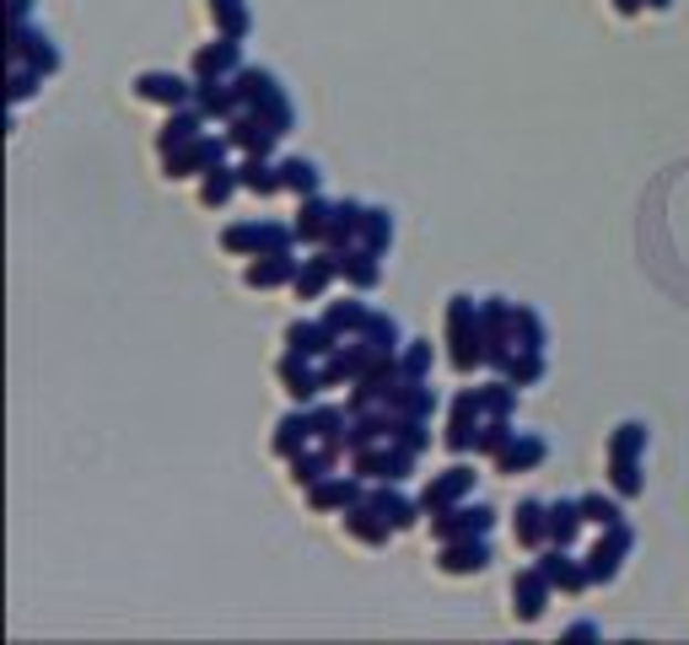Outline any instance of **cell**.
Wrapping results in <instances>:
<instances>
[{
	"label": "cell",
	"mask_w": 689,
	"mask_h": 645,
	"mask_svg": "<svg viewBox=\"0 0 689 645\" xmlns=\"http://www.w3.org/2000/svg\"><path fill=\"white\" fill-rule=\"evenodd\" d=\"M539 570H544V575H550V586H555V592H566V598H576V592H587V586H593L587 560H576L566 543H550V549H539Z\"/></svg>",
	"instance_id": "13"
},
{
	"label": "cell",
	"mask_w": 689,
	"mask_h": 645,
	"mask_svg": "<svg viewBox=\"0 0 689 645\" xmlns=\"http://www.w3.org/2000/svg\"><path fill=\"white\" fill-rule=\"evenodd\" d=\"M238 92H243V108H253V114H264V119L275 124V135H291V97H285V86L275 71H238Z\"/></svg>",
	"instance_id": "4"
},
{
	"label": "cell",
	"mask_w": 689,
	"mask_h": 645,
	"mask_svg": "<svg viewBox=\"0 0 689 645\" xmlns=\"http://www.w3.org/2000/svg\"><path fill=\"white\" fill-rule=\"evenodd\" d=\"M383 409H394L399 420H431L437 414V393H431L426 377H409L405 388L394 393V403H383Z\"/></svg>",
	"instance_id": "33"
},
{
	"label": "cell",
	"mask_w": 689,
	"mask_h": 645,
	"mask_svg": "<svg viewBox=\"0 0 689 645\" xmlns=\"http://www.w3.org/2000/svg\"><path fill=\"white\" fill-rule=\"evenodd\" d=\"M227 151H232V135H195L189 146H178V151H167L163 157V172L167 178H200L205 167H216V161H227Z\"/></svg>",
	"instance_id": "6"
},
{
	"label": "cell",
	"mask_w": 689,
	"mask_h": 645,
	"mask_svg": "<svg viewBox=\"0 0 689 645\" xmlns=\"http://www.w3.org/2000/svg\"><path fill=\"white\" fill-rule=\"evenodd\" d=\"M641 452H647V425L641 420H625V425H614V436H608V484H614V495L619 500H630V495H641Z\"/></svg>",
	"instance_id": "2"
},
{
	"label": "cell",
	"mask_w": 689,
	"mask_h": 645,
	"mask_svg": "<svg viewBox=\"0 0 689 645\" xmlns=\"http://www.w3.org/2000/svg\"><path fill=\"white\" fill-rule=\"evenodd\" d=\"M582 527H587V517H582V495H576V500H550V543L576 549Z\"/></svg>",
	"instance_id": "37"
},
{
	"label": "cell",
	"mask_w": 689,
	"mask_h": 645,
	"mask_svg": "<svg viewBox=\"0 0 689 645\" xmlns=\"http://www.w3.org/2000/svg\"><path fill=\"white\" fill-rule=\"evenodd\" d=\"M501 377H507L512 388H533V382H544V350H512L507 366H501Z\"/></svg>",
	"instance_id": "44"
},
{
	"label": "cell",
	"mask_w": 689,
	"mask_h": 645,
	"mask_svg": "<svg viewBox=\"0 0 689 645\" xmlns=\"http://www.w3.org/2000/svg\"><path fill=\"white\" fill-rule=\"evenodd\" d=\"M39 86H43V71H33V65H11V103H28Z\"/></svg>",
	"instance_id": "50"
},
{
	"label": "cell",
	"mask_w": 689,
	"mask_h": 645,
	"mask_svg": "<svg viewBox=\"0 0 689 645\" xmlns=\"http://www.w3.org/2000/svg\"><path fill=\"white\" fill-rule=\"evenodd\" d=\"M275 377H281L285 399H296L302 409L324 393V361L319 356H302V350H285L281 361H275Z\"/></svg>",
	"instance_id": "8"
},
{
	"label": "cell",
	"mask_w": 689,
	"mask_h": 645,
	"mask_svg": "<svg viewBox=\"0 0 689 645\" xmlns=\"http://www.w3.org/2000/svg\"><path fill=\"white\" fill-rule=\"evenodd\" d=\"M480 328H486V366H507V356L518 350V334H512V302L507 296H480Z\"/></svg>",
	"instance_id": "7"
},
{
	"label": "cell",
	"mask_w": 689,
	"mask_h": 645,
	"mask_svg": "<svg viewBox=\"0 0 689 645\" xmlns=\"http://www.w3.org/2000/svg\"><path fill=\"white\" fill-rule=\"evenodd\" d=\"M334 258H340V281L351 285V290H377V281H383V264H377V258H383V253H372V247L356 242V247H345V253H334Z\"/></svg>",
	"instance_id": "28"
},
{
	"label": "cell",
	"mask_w": 689,
	"mask_h": 645,
	"mask_svg": "<svg viewBox=\"0 0 689 645\" xmlns=\"http://www.w3.org/2000/svg\"><path fill=\"white\" fill-rule=\"evenodd\" d=\"M362 215H366V204H362V200H340V204H334V226H328V242H324V247H334V253L356 247V242H362Z\"/></svg>",
	"instance_id": "36"
},
{
	"label": "cell",
	"mask_w": 689,
	"mask_h": 645,
	"mask_svg": "<svg viewBox=\"0 0 689 645\" xmlns=\"http://www.w3.org/2000/svg\"><path fill=\"white\" fill-rule=\"evenodd\" d=\"M238 178H243L248 194H259V200H270V194H281V189H285V183H281V161H270V157H248L243 167H238Z\"/></svg>",
	"instance_id": "39"
},
{
	"label": "cell",
	"mask_w": 689,
	"mask_h": 645,
	"mask_svg": "<svg viewBox=\"0 0 689 645\" xmlns=\"http://www.w3.org/2000/svg\"><path fill=\"white\" fill-rule=\"evenodd\" d=\"M447 345H452V371H474L486 366V328H480V302L469 290L447 296Z\"/></svg>",
	"instance_id": "1"
},
{
	"label": "cell",
	"mask_w": 689,
	"mask_h": 645,
	"mask_svg": "<svg viewBox=\"0 0 689 645\" xmlns=\"http://www.w3.org/2000/svg\"><path fill=\"white\" fill-rule=\"evenodd\" d=\"M366 500H372V506H377V511H383L388 522L399 527V532H405V527H415L420 517H426V511H420V500H409L399 484H377V489H366Z\"/></svg>",
	"instance_id": "30"
},
{
	"label": "cell",
	"mask_w": 689,
	"mask_h": 645,
	"mask_svg": "<svg viewBox=\"0 0 689 645\" xmlns=\"http://www.w3.org/2000/svg\"><path fill=\"white\" fill-rule=\"evenodd\" d=\"M243 189V178H238V167L232 161H216V167H205L200 172V204L205 210H221V204L232 200Z\"/></svg>",
	"instance_id": "34"
},
{
	"label": "cell",
	"mask_w": 689,
	"mask_h": 645,
	"mask_svg": "<svg viewBox=\"0 0 689 645\" xmlns=\"http://www.w3.org/2000/svg\"><path fill=\"white\" fill-rule=\"evenodd\" d=\"M28 11H33V0H11V28H22V22H28Z\"/></svg>",
	"instance_id": "51"
},
{
	"label": "cell",
	"mask_w": 689,
	"mask_h": 645,
	"mask_svg": "<svg viewBox=\"0 0 689 645\" xmlns=\"http://www.w3.org/2000/svg\"><path fill=\"white\" fill-rule=\"evenodd\" d=\"M334 281H340V258H334V247H324V253L302 258V269H296L291 290H296V302H324V290Z\"/></svg>",
	"instance_id": "20"
},
{
	"label": "cell",
	"mask_w": 689,
	"mask_h": 645,
	"mask_svg": "<svg viewBox=\"0 0 689 645\" xmlns=\"http://www.w3.org/2000/svg\"><path fill=\"white\" fill-rule=\"evenodd\" d=\"M614 11H619V17H636V11H647V0H614Z\"/></svg>",
	"instance_id": "52"
},
{
	"label": "cell",
	"mask_w": 689,
	"mask_h": 645,
	"mask_svg": "<svg viewBox=\"0 0 689 645\" xmlns=\"http://www.w3.org/2000/svg\"><path fill=\"white\" fill-rule=\"evenodd\" d=\"M362 495H366L362 474H328V479H319L307 489V506H313V511H351Z\"/></svg>",
	"instance_id": "18"
},
{
	"label": "cell",
	"mask_w": 689,
	"mask_h": 645,
	"mask_svg": "<svg viewBox=\"0 0 689 645\" xmlns=\"http://www.w3.org/2000/svg\"><path fill=\"white\" fill-rule=\"evenodd\" d=\"M636 549V532L625 522H614L604 527V538L587 549V575H593V586H608L614 575H619V564H625V554Z\"/></svg>",
	"instance_id": "11"
},
{
	"label": "cell",
	"mask_w": 689,
	"mask_h": 645,
	"mask_svg": "<svg viewBox=\"0 0 689 645\" xmlns=\"http://www.w3.org/2000/svg\"><path fill=\"white\" fill-rule=\"evenodd\" d=\"M296 269H302V258H291V253H259V258H248L243 285L248 290H275V285L296 281Z\"/></svg>",
	"instance_id": "25"
},
{
	"label": "cell",
	"mask_w": 689,
	"mask_h": 645,
	"mask_svg": "<svg viewBox=\"0 0 689 645\" xmlns=\"http://www.w3.org/2000/svg\"><path fill=\"white\" fill-rule=\"evenodd\" d=\"M195 135H205V114L195 108V103H184V108H167L163 129H157V151H178V146H189Z\"/></svg>",
	"instance_id": "27"
},
{
	"label": "cell",
	"mask_w": 689,
	"mask_h": 645,
	"mask_svg": "<svg viewBox=\"0 0 689 645\" xmlns=\"http://www.w3.org/2000/svg\"><path fill=\"white\" fill-rule=\"evenodd\" d=\"M340 452H345V446H334V442L302 446V452L291 457V484H296V489H313L319 479H328V474H334V463H340Z\"/></svg>",
	"instance_id": "22"
},
{
	"label": "cell",
	"mask_w": 689,
	"mask_h": 645,
	"mask_svg": "<svg viewBox=\"0 0 689 645\" xmlns=\"http://www.w3.org/2000/svg\"><path fill=\"white\" fill-rule=\"evenodd\" d=\"M490 522H495V511L490 506H469V500H458V506H447V511H437L431 517V538L437 543H458V538H486Z\"/></svg>",
	"instance_id": "9"
},
{
	"label": "cell",
	"mask_w": 689,
	"mask_h": 645,
	"mask_svg": "<svg viewBox=\"0 0 689 645\" xmlns=\"http://www.w3.org/2000/svg\"><path fill=\"white\" fill-rule=\"evenodd\" d=\"M195 108H200L205 119H232V114H243V92H238V76L195 81Z\"/></svg>",
	"instance_id": "19"
},
{
	"label": "cell",
	"mask_w": 689,
	"mask_h": 645,
	"mask_svg": "<svg viewBox=\"0 0 689 645\" xmlns=\"http://www.w3.org/2000/svg\"><path fill=\"white\" fill-rule=\"evenodd\" d=\"M550 592H555V586H550V575H544L539 564H533V570H518V575H512V613H518L523 624H533V618L544 613V603H550Z\"/></svg>",
	"instance_id": "23"
},
{
	"label": "cell",
	"mask_w": 689,
	"mask_h": 645,
	"mask_svg": "<svg viewBox=\"0 0 689 645\" xmlns=\"http://www.w3.org/2000/svg\"><path fill=\"white\" fill-rule=\"evenodd\" d=\"M486 564H490L486 538H458V543H442V554H437V570H442V575H480Z\"/></svg>",
	"instance_id": "26"
},
{
	"label": "cell",
	"mask_w": 689,
	"mask_h": 645,
	"mask_svg": "<svg viewBox=\"0 0 689 645\" xmlns=\"http://www.w3.org/2000/svg\"><path fill=\"white\" fill-rule=\"evenodd\" d=\"M345 532H351V538H362V543H372V549H377V543H388V538H394V532H399V527L388 522V517H383V511H377V506H372V500H356V506H351V511H345Z\"/></svg>",
	"instance_id": "29"
},
{
	"label": "cell",
	"mask_w": 689,
	"mask_h": 645,
	"mask_svg": "<svg viewBox=\"0 0 689 645\" xmlns=\"http://www.w3.org/2000/svg\"><path fill=\"white\" fill-rule=\"evenodd\" d=\"M512 538L523 543V549H544L550 543V506L544 500H518V517H512Z\"/></svg>",
	"instance_id": "32"
},
{
	"label": "cell",
	"mask_w": 689,
	"mask_h": 645,
	"mask_svg": "<svg viewBox=\"0 0 689 645\" xmlns=\"http://www.w3.org/2000/svg\"><path fill=\"white\" fill-rule=\"evenodd\" d=\"M399 361H405L409 377H431V339H405Z\"/></svg>",
	"instance_id": "49"
},
{
	"label": "cell",
	"mask_w": 689,
	"mask_h": 645,
	"mask_svg": "<svg viewBox=\"0 0 689 645\" xmlns=\"http://www.w3.org/2000/svg\"><path fill=\"white\" fill-rule=\"evenodd\" d=\"M340 345H345V339H340L324 318H296L291 328H285V350H302V356H319V361L334 356Z\"/></svg>",
	"instance_id": "24"
},
{
	"label": "cell",
	"mask_w": 689,
	"mask_h": 645,
	"mask_svg": "<svg viewBox=\"0 0 689 645\" xmlns=\"http://www.w3.org/2000/svg\"><path fill=\"white\" fill-rule=\"evenodd\" d=\"M469 495H474V468H469V463H452V468H442L437 479L420 489V511L437 517V511L458 506V500H469Z\"/></svg>",
	"instance_id": "12"
},
{
	"label": "cell",
	"mask_w": 689,
	"mask_h": 645,
	"mask_svg": "<svg viewBox=\"0 0 689 645\" xmlns=\"http://www.w3.org/2000/svg\"><path fill=\"white\" fill-rule=\"evenodd\" d=\"M486 403H480V388H463L452 409H447V452H474V436H480V425H486Z\"/></svg>",
	"instance_id": "10"
},
{
	"label": "cell",
	"mask_w": 689,
	"mask_h": 645,
	"mask_svg": "<svg viewBox=\"0 0 689 645\" xmlns=\"http://www.w3.org/2000/svg\"><path fill=\"white\" fill-rule=\"evenodd\" d=\"M11 65H33L43 76H54L60 71V49L49 43V33L22 22V28H11Z\"/></svg>",
	"instance_id": "16"
},
{
	"label": "cell",
	"mask_w": 689,
	"mask_h": 645,
	"mask_svg": "<svg viewBox=\"0 0 689 645\" xmlns=\"http://www.w3.org/2000/svg\"><path fill=\"white\" fill-rule=\"evenodd\" d=\"M227 135H232V146L238 151H248V157H270L275 151V124L264 119V114H253V108H243V114H232L227 119Z\"/></svg>",
	"instance_id": "17"
},
{
	"label": "cell",
	"mask_w": 689,
	"mask_h": 645,
	"mask_svg": "<svg viewBox=\"0 0 689 645\" xmlns=\"http://www.w3.org/2000/svg\"><path fill=\"white\" fill-rule=\"evenodd\" d=\"M296 226H281V221H238L221 232V247L238 253V258H259V253H291L296 247Z\"/></svg>",
	"instance_id": "5"
},
{
	"label": "cell",
	"mask_w": 689,
	"mask_h": 645,
	"mask_svg": "<svg viewBox=\"0 0 689 645\" xmlns=\"http://www.w3.org/2000/svg\"><path fill=\"white\" fill-rule=\"evenodd\" d=\"M372 318V307L366 302H356V296H345V302H328L324 307V322L340 334V339H351V334H362V322Z\"/></svg>",
	"instance_id": "43"
},
{
	"label": "cell",
	"mask_w": 689,
	"mask_h": 645,
	"mask_svg": "<svg viewBox=\"0 0 689 645\" xmlns=\"http://www.w3.org/2000/svg\"><path fill=\"white\" fill-rule=\"evenodd\" d=\"M351 339L372 345L377 356H399V350H405V334H399V322L388 318V313H372V318L362 322V334H351Z\"/></svg>",
	"instance_id": "38"
},
{
	"label": "cell",
	"mask_w": 689,
	"mask_h": 645,
	"mask_svg": "<svg viewBox=\"0 0 689 645\" xmlns=\"http://www.w3.org/2000/svg\"><path fill=\"white\" fill-rule=\"evenodd\" d=\"M238 71H243V39H227V33H216V43H205L200 54H195V65H189L195 81L238 76Z\"/></svg>",
	"instance_id": "15"
},
{
	"label": "cell",
	"mask_w": 689,
	"mask_h": 645,
	"mask_svg": "<svg viewBox=\"0 0 689 645\" xmlns=\"http://www.w3.org/2000/svg\"><path fill=\"white\" fill-rule=\"evenodd\" d=\"M544 457H550V442H544V436H533V431H518V436L501 446L490 463H495V474H533Z\"/></svg>",
	"instance_id": "21"
},
{
	"label": "cell",
	"mask_w": 689,
	"mask_h": 645,
	"mask_svg": "<svg viewBox=\"0 0 689 645\" xmlns=\"http://www.w3.org/2000/svg\"><path fill=\"white\" fill-rule=\"evenodd\" d=\"M512 436H518V431H512V414H490L486 425H480V436H474V452H480V457H495Z\"/></svg>",
	"instance_id": "47"
},
{
	"label": "cell",
	"mask_w": 689,
	"mask_h": 645,
	"mask_svg": "<svg viewBox=\"0 0 689 645\" xmlns=\"http://www.w3.org/2000/svg\"><path fill=\"white\" fill-rule=\"evenodd\" d=\"M651 11H668V6H674V0H647Z\"/></svg>",
	"instance_id": "53"
},
{
	"label": "cell",
	"mask_w": 689,
	"mask_h": 645,
	"mask_svg": "<svg viewBox=\"0 0 689 645\" xmlns=\"http://www.w3.org/2000/svg\"><path fill=\"white\" fill-rule=\"evenodd\" d=\"M291 226H296V237H302V242H328V226H334V204H328L324 194H307Z\"/></svg>",
	"instance_id": "35"
},
{
	"label": "cell",
	"mask_w": 689,
	"mask_h": 645,
	"mask_svg": "<svg viewBox=\"0 0 689 645\" xmlns=\"http://www.w3.org/2000/svg\"><path fill=\"white\" fill-rule=\"evenodd\" d=\"M281 183L285 194H296V200H307V194H319V183H324V172L313 167L307 157H285L281 161Z\"/></svg>",
	"instance_id": "42"
},
{
	"label": "cell",
	"mask_w": 689,
	"mask_h": 645,
	"mask_svg": "<svg viewBox=\"0 0 689 645\" xmlns=\"http://www.w3.org/2000/svg\"><path fill=\"white\" fill-rule=\"evenodd\" d=\"M415 446L399 442V436H383V442L362 446V452H351V474H362L366 484H399L415 474Z\"/></svg>",
	"instance_id": "3"
},
{
	"label": "cell",
	"mask_w": 689,
	"mask_h": 645,
	"mask_svg": "<svg viewBox=\"0 0 689 645\" xmlns=\"http://www.w3.org/2000/svg\"><path fill=\"white\" fill-rule=\"evenodd\" d=\"M135 97L157 103V108H184V103H195V81L178 76V71H140L135 76Z\"/></svg>",
	"instance_id": "14"
},
{
	"label": "cell",
	"mask_w": 689,
	"mask_h": 645,
	"mask_svg": "<svg viewBox=\"0 0 689 645\" xmlns=\"http://www.w3.org/2000/svg\"><path fill=\"white\" fill-rule=\"evenodd\" d=\"M313 442H319V436H313V414H307L302 403H296V409L285 414L281 425H275V436H270V446H275V457H285V463H291V457H296L302 446H313Z\"/></svg>",
	"instance_id": "31"
},
{
	"label": "cell",
	"mask_w": 689,
	"mask_h": 645,
	"mask_svg": "<svg viewBox=\"0 0 689 645\" xmlns=\"http://www.w3.org/2000/svg\"><path fill=\"white\" fill-rule=\"evenodd\" d=\"M307 414H313V436H319V442L345 446V431H351V403H345V409H340V403H307Z\"/></svg>",
	"instance_id": "40"
},
{
	"label": "cell",
	"mask_w": 689,
	"mask_h": 645,
	"mask_svg": "<svg viewBox=\"0 0 689 645\" xmlns=\"http://www.w3.org/2000/svg\"><path fill=\"white\" fill-rule=\"evenodd\" d=\"M362 247H372V253H388V247H394V215H388L383 204H366V215H362Z\"/></svg>",
	"instance_id": "45"
},
{
	"label": "cell",
	"mask_w": 689,
	"mask_h": 645,
	"mask_svg": "<svg viewBox=\"0 0 689 645\" xmlns=\"http://www.w3.org/2000/svg\"><path fill=\"white\" fill-rule=\"evenodd\" d=\"M512 334H518V350H544V318L533 313V307H523V302H512Z\"/></svg>",
	"instance_id": "46"
},
{
	"label": "cell",
	"mask_w": 689,
	"mask_h": 645,
	"mask_svg": "<svg viewBox=\"0 0 689 645\" xmlns=\"http://www.w3.org/2000/svg\"><path fill=\"white\" fill-rule=\"evenodd\" d=\"M210 6V22H216V33H227V39H248V28H253V17H248V0H205Z\"/></svg>",
	"instance_id": "41"
},
{
	"label": "cell",
	"mask_w": 689,
	"mask_h": 645,
	"mask_svg": "<svg viewBox=\"0 0 689 645\" xmlns=\"http://www.w3.org/2000/svg\"><path fill=\"white\" fill-rule=\"evenodd\" d=\"M582 517L598 527H614L625 522V511H619V495H582Z\"/></svg>",
	"instance_id": "48"
}]
</instances>
